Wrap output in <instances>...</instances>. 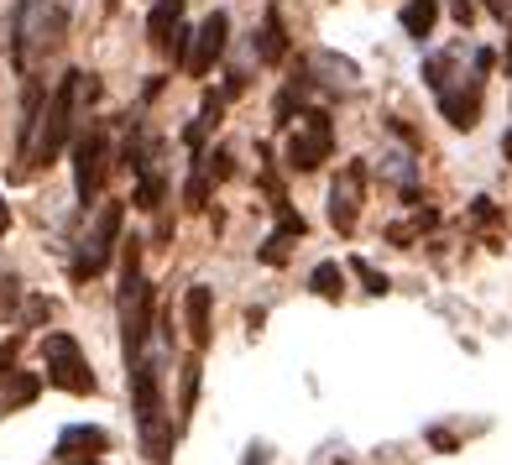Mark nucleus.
Instances as JSON below:
<instances>
[{"mask_svg":"<svg viewBox=\"0 0 512 465\" xmlns=\"http://www.w3.org/2000/svg\"><path fill=\"white\" fill-rule=\"evenodd\" d=\"M199 356H189L183 361V392H178V424H189L194 418V403H199Z\"/></svg>","mask_w":512,"mask_h":465,"instance_id":"obj_18","label":"nucleus"},{"mask_svg":"<svg viewBox=\"0 0 512 465\" xmlns=\"http://www.w3.org/2000/svg\"><path fill=\"white\" fill-rule=\"evenodd\" d=\"M105 173H110V136H105V126H84L74 142V194L84 209L100 199Z\"/></svg>","mask_w":512,"mask_h":465,"instance_id":"obj_5","label":"nucleus"},{"mask_svg":"<svg viewBox=\"0 0 512 465\" xmlns=\"http://www.w3.org/2000/svg\"><path fill=\"white\" fill-rule=\"evenodd\" d=\"M89 465H95V460H89Z\"/></svg>","mask_w":512,"mask_h":465,"instance_id":"obj_31","label":"nucleus"},{"mask_svg":"<svg viewBox=\"0 0 512 465\" xmlns=\"http://www.w3.org/2000/svg\"><path fill=\"white\" fill-rule=\"evenodd\" d=\"M241 465H272L267 445H246V460H241Z\"/></svg>","mask_w":512,"mask_h":465,"instance_id":"obj_25","label":"nucleus"},{"mask_svg":"<svg viewBox=\"0 0 512 465\" xmlns=\"http://www.w3.org/2000/svg\"><path fill=\"white\" fill-rule=\"evenodd\" d=\"M79 100H84V74H63L58 89H53L48 100H42L37 131H32V152H27V168H48V162H58V152L68 147V136H74Z\"/></svg>","mask_w":512,"mask_h":465,"instance_id":"obj_3","label":"nucleus"},{"mask_svg":"<svg viewBox=\"0 0 512 465\" xmlns=\"http://www.w3.org/2000/svg\"><path fill=\"white\" fill-rule=\"evenodd\" d=\"M492 53H476V68H471V84H460V89H439V110H445V121L455 126V131H476V121H481V95H486V74H492Z\"/></svg>","mask_w":512,"mask_h":465,"instance_id":"obj_8","label":"nucleus"},{"mask_svg":"<svg viewBox=\"0 0 512 465\" xmlns=\"http://www.w3.org/2000/svg\"><path fill=\"white\" fill-rule=\"evenodd\" d=\"M209 304H215V293H209L204 283H194L189 293H183V319H189V340H194V351H204V345L215 340V324H209Z\"/></svg>","mask_w":512,"mask_h":465,"instance_id":"obj_12","label":"nucleus"},{"mask_svg":"<svg viewBox=\"0 0 512 465\" xmlns=\"http://www.w3.org/2000/svg\"><path fill=\"white\" fill-rule=\"evenodd\" d=\"M502 157L512 162V126H507V136H502Z\"/></svg>","mask_w":512,"mask_h":465,"instance_id":"obj_30","label":"nucleus"},{"mask_svg":"<svg viewBox=\"0 0 512 465\" xmlns=\"http://www.w3.org/2000/svg\"><path fill=\"white\" fill-rule=\"evenodd\" d=\"M11 230V209H6V199H0V236Z\"/></svg>","mask_w":512,"mask_h":465,"instance_id":"obj_29","label":"nucleus"},{"mask_svg":"<svg viewBox=\"0 0 512 465\" xmlns=\"http://www.w3.org/2000/svg\"><path fill=\"white\" fill-rule=\"evenodd\" d=\"M220 110H225V100H220V95H209V100H204V110H199V121H194L189 131H183V142H189L194 152H204V142H209V131L220 126Z\"/></svg>","mask_w":512,"mask_h":465,"instance_id":"obj_16","label":"nucleus"},{"mask_svg":"<svg viewBox=\"0 0 512 465\" xmlns=\"http://www.w3.org/2000/svg\"><path fill=\"white\" fill-rule=\"evenodd\" d=\"M476 220H486V225L497 220V209H492V199H476Z\"/></svg>","mask_w":512,"mask_h":465,"instance_id":"obj_28","label":"nucleus"},{"mask_svg":"<svg viewBox=\"0 0 512 465\" xmlns=\"http://www.w3.org/2000/svg\"><path fill=\"white\" fill-rule=\"evenodd\" d=\"M361 204H366V162H345L330 183V225L340 236H356L361 225Z\"/></svg>","mask_w":512,"mask_h":465,"instance_id":"obj_9","label":"nucleus"},{"mask_svg":"<svg viewBox=\"0 0 512 465\" xmlns=\"http://www.w3.org/2000/svg\"><path fill=\"white\" fill-rule=\"evenodd\" d=\"M471 16H476L471 0H455V21H460V27H471Z\"/></svg>","mask_w":512,"mask_h":465,"instance_id":"obj_26","label":"nucleus"},{"mask_svg":"<svg viewBox=\"0 0 512 465\" xmlns=\"http://www.w3.org/2000/svg\"><path fill=\"white\" fill-rule=\"evenodd\" d=\"M256 58H262V63H283L288 58V32H283V16H277V11L262 16V32H256Z\"/></svg>","mask_w":512,"mask_h":465,"instance_id":"obj_14","label":"nucleus"},{"mask_svg":"<svg viewBox=\"0 0 512 465\" xmlns=\"http://www.w3.org/2000/svg\"><path fill=\"white\" fill-rule=\"evenodd\" d=\"M110 450V434L95 429V424H74L58 434V460H95Z\"/></svg>","mask_w":512,"mask_h":465,"instance_id":"obj_11","label":"nucleus"},{"mask_svg":"<svg viewBox=\"0 0 512 465\" xmlns=\"http://www.w3.org/2000/svg\"><path fill=\"white\" fill-rule=\"evenodd\" d=\"M162 204V178L157 173H136V209H157Z\"/></svg>","mask_w":512,"mask_h":465,"instance_id":"obj_22","label":"nucleus"},{"mask_svg":"<svg viewBox=\"0 0 512 465\" xmlns=\"http://www.w3.org/2000/svg\"><path fill=\"white\" fill-rule=\"evenodd\" d=\"M256 257H262L267 267H283V262H288V236H277V230H272V236L256 246Z\"/></svg>","mask_w":512,"mask_h":465,"instance_id":"obj_23","label":"nucleus"},{"mask_svg":"<svg viewBox=\"0 0 512 465\" xmlns=\"http://www.w3.org/2000/svg\"><path fill=\"white\" fill-rule=\"evenodd\" d=\"M0 382H11V392H6V408H21V403H32L37 392H42V377H21V371H6Z\"/></svg>","mask_w":512,"mask_h":465,"instance_id":"obj_20","label":"nucleus"},{"mask_svg":"<svg viewBox=\"0 0 512 465\" xmlns=\"http://www.w3.org/2000/svg\"><path fill=\"white\" fill-rule=\"evenodd\" d=\"M68 32V11L53 0H21L16 21H11V63L16 74H32L37 58H48Z\"/></svg>","mask_w":512,"mask_h":465,"instance_id":"obj_2","label":"nucleus"},{"mask_svg":"<svg viewBox=\"0 0 512 465\" xmlns=\"http://www.w3.org/2000/svg\"><path fill=\"white\" fill-rule=\"evenodd\" d=\"M183 27V0H157L152 6V16H147V37H152V48L157 53H168V42H173V32Z\"/></svg>","mask_w":512,"mask_h":465,"instance_id":"obj_13","label":"nucleus"},{"mask_svg":"<svg viewBox=\"0 0 512 465\" xmlns=\"http://www.w3.org/2000/svg\"><path fill=\"white\" fill-rule=\"evenodd\" d=\"M42 371H48L42 382L58 387V392H74V398H89V392L100 387L89 361H84V351H79V340L63 335V330H53L48 340H42Z\"/></svg>","mask_w":512,"mask_h":465,"instance_id":"obj_4","label":"nucleus"},{"mask_svg":"<svg viewBox=\"0 0 512 465\" xmlns=\"http://www.w3.org/2000/svg\"><path fill=\"white\" fill-rule=\"evenodd\" d=\"M16 351H21V340H6V345H0V377H6V371H16Z\"/></svg>","mask_w":512,"mask_h":465,"instance_id":"obj_24","label":"nucleus"},{"mask_svg":"<svg viewBox=\"0 0 512 465\" xmlns=\"http://www.w3.org/2000/svg\"><path fill=\"white\" fill-rule=\"evenodd\" d=\"M335 152V126L324 110H309L304 121H298V131L288 136V168L293 173H319L324 162H330Z\"/></svg>","mask_w":512,"mask_h":465,"instance_id":"obj_7","label":"nucleus"},{"mask_svg":"<svg viewBox=\"0 0 512 465\" xmlns=\"http://www.w3.org/2000/svg\"><path fill=\"white\" fill-rule=\"evenodd\" d=\"M121 220H126V204H115V199L95 215V225H89V236L79 241V257H74L79 283H89V277H100L110 267V251H115V241H121Z\"/></svg>","mask_w":512,"mask_h":465,"instance_id":"obj_6","label":"nucleus"},{"mask_svg":"<svg viewBox=\"0 0 512 465\" xmlns=\"http://www.w3.org/2000/svg\"><path fill=\"white\" fill-rule=\"evenodd\" d=\"M351 272L361 277V288L371 293V298H382V293H392V283H387V272H377L366 257H351Z\"/></svg>","mask_w":512,"mask_h":465,"instance_id":"obj_21","label":"nucleus"},{"mask_svg":"<svg viewBox=\"0 0 512 465\" xmlns=\"http://www.w3.org/2000/svg\"><path fill=\"white\" fill-rule=\"evenodd\" d=\"M131 408H136V429H142V450L152 465H173V429L162 418V377H157V361L136 356L131 366Z\"/></svg>","mask_w":512,"mask_h":465,"instance_id":"obj_1","label":"nucleus"},{"mask_svg":"<svg viewBox=\"0 0 512 465\" xmlns=\"http://www.w3.org/2000/svg\"><path fill=\"white\" fill-rule=\"evenodd\" d=\"M382 173L392 178V183H403V194H408V204H418V194H413V157H403V152H387L382 157Z\"/></svg>","mask_w":512,"mask_h":465,"instance_id":"obj_19","label":"nucleus"},{"mask_svg":"<svg viewBox=\"0 0 512 465\" xmlns=\"http://www.w3.org/2000/svg\"><path fill=\"white\" fill-rule=\"evenodd\" d=\"M429 445H434V450H455V434H445V429H434V434H429Z\"/></svg>","mask_w":512,"mask_h":465,"instance_id":"obj_27","label":"nucleus"},{"mask_svg":"<svg viewBox=\"0 0 512 465\" xmlns=\"http://www.w3.org/2000/svg\"><path fill=\"white\" fill-rule=\"evenodd\" d=\"M398 21H403V32L413 42H429L434 37V21H439V0H408Z\"/></svg>","mask_w":512,"mask_h":465,"instance_id":"obj_15","label":"nucleus"},{"mask_svg":"<svg viewBox=\"0 0 512 465\" xmlns=\"http://www.w3.org/2000/svg\"><path fill=\"white\" fill-rule=\"evenodd\" d=\"M225 42H230V16L225 11H209L199 21V32L189 37V58H183V68H189L194 79H204L209 68L225 58Z\"/></svg>","mask_w":512,"mask_h":465,"instance_id":"obj_10","label":"nucleus"},{"mask_svg":"<svg viewBox=\"0 0 512 465\" xmlns=\"http://www.w3.org/2000/svg\"><path fill=\"white\" fill-rule=\"evenodd\" d=\"M309 288L324 298V304H340V293H345V272H340V262H319V267L309 272Z\"/></svg>","mask_w":512,"mask_h":465,"instance_id":"obj_17","label":"nucleus"}]
</instances>
